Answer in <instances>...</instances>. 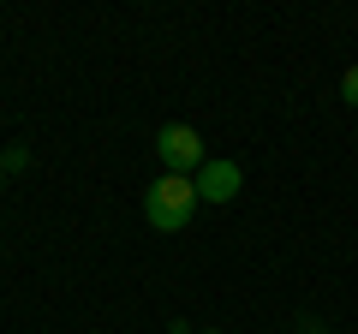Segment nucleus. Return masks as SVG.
<instances>
[{
  "label": "nucleus",
  "instance_id": "nucleus-2",
  "mask_svg": "<svg viewBox=\"0 0 358 334\" xmlns=\"http://www.w3.org/2000/svg\"><path fill=\"white\" fill-rule=\"evenodd\" d=\"M155 155H162L167 173H203V138H197L192 126H162L155 131Z\"/></svg>",
  "mask_w": 358,
  "mask_h": 334
},
{
  "label": "nucleus",
  "instance_id": "nucleus-4",
  "mask_svg": "<svg viewBox=\"0 0 358 334\" xmlns=\"http://www.w3.org/2000/svg\"><path fill=\"white\" fill-rule=\"evenodd\" d=\"M341 96L358 108V66H346V78H341Z\"/></svg>",
  "mask_w": 358,
  "mask_h": 334
},
{
  "label": "nucleus",
  "instance_id": "nucleus-3",
  "mask_svg": "<svg viewBox=\"0 0 358 334\" xmlns=\"http://www.w3.org/2000/svg\"><path fill=\"white\" fill-rule=\"evenodd\" d=\"M239 185H245L239 161H203V173H197V197H203V203H233Z\"/></svg>",
  "mask_w": 358,
  "mask_h": 334
},
{
  "label": "nucleus",
  "instance_id": "nucleus-1",
  "mask_svg": "<svg viewBox=\"0 0 358 334\" xmlns=\"http://www.w3.org/2000/svg\"><path fill=\"white\" fill-rule=\"evenodd\" d=\"M197 180H185V173H162V180L143 191V221H150L155 233H185L197 215Z\"/></svg>",
  "mask_w": 358,
  "mask_h": 334
},
{
  "label": "nucleus",
  "instance_id": "nucleus-6",
  "mask_svg": "<svg viewBox=\"0 0 358 334\" xmlns=\"http://www.w3.org/2000/svg\"><path fill=\"white\" fill-rule=\"evenodd\" d=\"M203 334H215V328H203Z\"/></svg>",
  "mask_w": 358,
  "mask_h": 334
},
{
  "label": "nucleus",
  "instance_id": "nucleus-5",
  "mask_svg": "<svg viewBox=\"0 0 358 334\" xmlns=\"http://www.w3.org/2000/svg\"><path fill=\"white\" fill-rule=\"evenodd\" d=\"M0 191H6V161H0Z\"/></svg>",
  "mask_w": 358,
  "mask_h": 334
}]
</instances>
